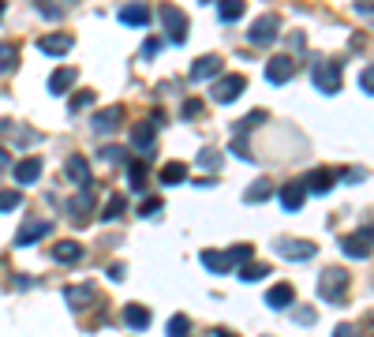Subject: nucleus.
I'll use <instances>...</instances> for the list:
<instances>
[{"label":"nucleus","mask_w":374,"mask_h":337,"mask_svg":"<svg viewBox=\"0 0 374 337\" xmlns=\"http://www.w3.org/2000/svg\"><path fill=\"white\" fill-rule=\"evenodd\" d=\"M318 285H322V289H318V296H322L326 303H345L348 300V274L340 266H329Z\"/></svg>","instance_id":"obj_1"},{"label":"nucleus","mask_w":374,"mask_h":337,"mask_svg":"<svg viewBox=\"0 0 374 337\" xmlns=\"http://www.w3.org/2000/svg\"><path fill=\"white\" fill-rule=\"evenodd\" d=\"M158 15H161V23H165V34H169V41H187V34H191V23H187V15L180 12L176 4H161L158 8Z\"/></svg>","instance_id":"obj_2"},{"label":"nucleus","mask_w":374,"mask_h":337,"mask_svg":"<svg viewBox=\"0 0 374 337\" xmlns=\"http://www.w3.org/2000/svg\"><path fill=\"white\" fill-rule=\"evenodd\" d=\"M314 86H318L322 94H337V90H340V64L318 57V60H314Z\"/></svg>","instance_id":"obj_3"},{"label":"nucleus","mask_w":374,"mask_h":337,"mask_svg":"<svg viewBox=\"0 0 374 337\" xmlns=\"http://www.w3.org/2000/svg\"><path fill=\"white\" fill-rule=\"evenodd\" d=\"M244 90H247V79H244V75H221V79L214 83L210 97H214L217 105H228V102H236Z\"/></svg>","instance_id":"obj_4"},{"label":"nucleus","mask_w":374,"mask_h":337,"mask_svg":"<svg viewBox=\"0 0 374 337\" xmlns=\"http://www.w3.org/2000/svg\"><path fill=\"white\" fill-rule=\"evenodd\" d=\"M281 34V19L277 15H262V19H255V23H251V30H247V41L251 46H270L273 38Z\"/></svg>","instance_id":"obj_5"},{"label":"nucleus","mask_w":374,"mask_h":337,"mask_svg":"<svg viewBox=\"0 0 374 337\" xmlns=\"http://www.w3.org/2000/svg\"><path fill=\"white\" fill-rule=\"evenodd\" d=\"M374 247V229H363V233H352L340 240V252H345L348 259H367Z\"/></svg>","instance_id":"obj_6"},{"label":"nucleus","mask_w":374,"mask_h":337,"mask_svg":"<svg viewBox=\"0 0 374 337\" xmlns=\"http://www.w3.org/2000/svg\"><path fill=\"white\" fill-rule=\"evenodd\" d=\"M49 229H53V221L49 217H30V221L23 225V229L15 233V247H27V244H38L41 236H49Z\"/></svg>","instance_id":"obj_7"},{"label":"nucleus","mask_w":374,"mask_h":337,"mask_svg":"<svg viewBox=\"0 0 374 337\" xmlns=\"http://www.w3.org/2000/svg\"><path fill=\"white\" fill-rule=\"evenodd\" d=\"M273 252L284 255V259H292V263H303V259H314L318 247L311 240H277V244H273Z\"/></svg>","instance_id":"obj_8"},{"label":"nucleus","mask_w":374,"mask_h":337,"mask_svg":"<svg viewBox=\"0 0 374 337\" xmlns=\"http://www.w3.org/2000/svg\"><path fill=\"white\" fill-rule=\"evenodd\" d=\"M90 191H94V184H83V191L75 195V199H68V214H71V221H75V225H83L86 217H90V210H94Z\"/></svg>","instance_id":"obj_9"},{"label":"nucleus","mask_w":374,"mask_h":337,"mask_svg":"<svg viewBox=\"0 0 374 337\" xmlns=\"http://www.w3.org/2000/svg\"><path fill=\"white\" fill-rule=\"evenodd\" d=\"M64 300H68L71 311H83L90 303H97V292H94V285H68L64 289Z\"/></svg>","instance_id":"obj_10"},{"label":"nucleus","mask_w":374,"mask_h":337,"mask_svg":"<svg viewBox=\"0 0 374 337\" xmlns=\"http://www.w3.org/2000/svg\"><path fill=\"white\" fill-rule=\"evenodd\" d=\"M217 71H221V57H217V53H206V57H199L191 64V79L195 83H210Z\"/></svg>","instance_id":"obj_11"},{"label":"nucleus","mask_w":374,"mask_h":337,"mask_svg":"<svg viewBox=\"0 0 374 337\" xmlns=\"http://www.w3.org/2000/svg\"><path fill=\"white\" fill-rule=\"evenodd\" d=\"M292 75H296V60L292 57H270V64H266V79L270 83H289L292 79Z\"/></svg>","instance_id":"obj_12"},{"label":"nucleus","mask_w":374,"mask_h":337,"mask_svg":"<svg viewBox=\"0 0 374 337\" xmlns=\"http://www.w3.org/2000/svg\"><path fill=\"white\" fill-rule=\"evenodd\" d=\"M94 132H116V128L120 124H124V109H120V105H113V109H102V113H94Z\"/></svg>","instance_id":"obj_13"},{"label":"nucleus","mask_w":374,"mask_h":337,"mask_svg":"<svg viewBox=\"0 0 374 337\" xmlns=\"http://www.w3.org/2000/svg\"><path fill=\"white\" fill-rule=\"evenodd\" d=\"M337 184V172H329V169H311L307 172V180H303V188L307 191H314V195H326L329 188Z\"/></svg>","instance_id":"obj_14"},{"label":"nucleus","mask_w":374,"mask_h":337,"mask_svg":"<svg viewBox=\"0 0 374 337\" xmlns=\"http://www.w3.org/2000/svg\"><path fill=\"white\" fill-rule=\"evenodd\" d=\"M131 146H135L139 154H150V158H153V150H158V143H153V128H150V121L135 124V132H131Z\"/></svg>","instance_id":"obj_15"},{"label":"nucleus","mask_w":374,"mask_h":337,"mask_svg":"<svg viewBox=\"0 0 374 337\" xmlns=\"http://www.w3.org/2000/svg\"><path fill=\"white\" fill-rule=\"evenodd\" d=\"M303 202H307V188H303L300 180H289L281 188V206H284V210H300Z\"/></svg>","instance_id":"obj_16"},{"label":"nucleus","mask_w":374,"mask_h":337,"mask_svg":"<svg viewBox=\"0 0 374 337\" xmlns=\"http://www.w3.org/2000/svg\"><path fill=\"white\" fill-rule=\"evenodd\" d=\"M120 319H124V326H131V330H146V326H150V308H142V303H127V308L120 311Z\"/></svg>","instance_id":"obj_17"},{"label":"nucleus","mask_w":374,"mask_h":337,"mask_svg":"<svg viewBox=\"0 0 374 337\" xmlns=\"http://www.w3.org/2000/svg\"><path fill=\"white\" fill-rule=\"evenodd\" d=\"M53 259L64 263V266H75V263L83 259V244H79V240H60L57 247H53Z\"/></svg>","instance_id":"obj_18"},{"label":"nucleus","mask_w":374,"mask_h":337,"mask_svg":"<svg viewBox=\"0 0 374 337\" xmlns=\"http://www.w3.org/2000/svg\"><path fill=\"white\" fill-rule=\"evenodd\" d=\"M38 49L49 53V57H64L71 49V34H46V38H38Z\"/></svg>","instance_id":"obj_19"},{"label":"nucleus","mask_w":374,"mask_h":337,"mask_svg":"<svg viewBox=\"0 0 374 337\" xmlns=\"http://www.w3.org/2000/svg\"><path fill=\"white\" fill-rule=\"evenodd\" d=\"M202 266L214 270V274H228V270L236 266V259L228 252H202Z\"/></svg>","instance_id":"obj_20"},{"label":"nucleus","mask_w":374,"mask_h":337,"mask_svg":"<svg viewBox=\"0 0 374 337\" xmlns=\"http://www.w3.org/2000/svg\"><path fill=\"white\" fill-rule=\"evenodd\" d=\"M0 135H15L12 139V143L15 146H30V143H34V132H30V128H23V124H15V121H0Z\"/></svg>","instance_id":"obj_21"},{"label":"nucleus","mask_w":374,"mask_h":337,"mask_svg":"<svg viewBox=\"0 0 374 337\" xmlns=\"http://www.w3.org/2000/svg\"><path fill=\"white\" fill-rule=\"evenodd\" d=\"M64 172H68V180L79 184V188H83V184H90V165H86L83 154H71V158H68V169H64Z\"/></svg>","instance_id":"obj_22"},{"label":"nucleus","mask_w":374,"mask_h":337,"mask_svg":"<svg viewBox=\"0 0 374 337\" xmlns=\"http://www.w3.org/2000/svg\"><path fill=\"white\" fill-rule=\"evenodd\" d=\"M120 19H124L127 27H146L153 19V12L146 4H127V8H120Z\"/></svg>","instance_id":"obj_23"},{"label":"nucleus","mask_w":374,"mask_h":337,"mask_svg":"<svg viewBox=\"0 0 374 337\" xmlns=\"http://www.w3.org/2000/svg\"><path fill=\"white\" fill-rule=\"evenodd\" d=\"M296 300V289L289 285V281H281V285H273L270 292H266V303H270V308H289V303Z\"/></svg>","instance_id":"obj_24"},{"label":"nucleus","mask_w":374,"mask_h":337,"mask_svg":"<svg viewBox=\"0 0 374 337\" xmlns=\"http://www.w3.org/2000/svg\"><path fill=\"white\" fill-rule=\"evenodd\" d=\"M38 177H41V161L38 158H27V161H19V165H15V180L23 184V188H27V184H38Z\"/></svg>","instance_id":"obj_25"},{"label":"nucleus","mask_w":374,"mask_h":337,"mask_svg":"<svg viewBox=\"0 0 374 337\" xmlns=\"http://www.w3.org/2000/svg\"><path fill=\"white\" fill-rule=\"evenodd\" d=\"M158 180L165 184V188H172V184H183V180H187V165H183V161H169V165H161Z\"/></svg>","instance_id":"obj_26"},{"label":"nucleus","mask_w":374,"mask_h":337,"mask_svg":"<svg viewBox=\"0 0 374 337\" xmlns=\"http://www.w3.org/2000/svg\"><path fill=\"white\" fill-rule=\"evenodd\" d=\"M71 86H75V71L71 68H60V71L49 75V94H68Z\"/></svg>","instance_id":"obj_27"},{"label":"nucleus","mask_w":374,"mask_h":337,"mask_svg":"<svg viewBox=\"0 0 374 337\" xmlns=\"http://www.w3.org/2000/svg\"><path fill=\"white\" fill-rule=\"evenodd\" d=\"M270 195H273V184H270L266 177H262V180H255V184H251V188L244 191V199H247L251 206H255V202H266Z\"/></svg>","instance_id":"obj_28"},{"label":"nucleus","mask_w":374,"mask_h":337,"mask_svg":"<svg viewBox=\"0 0 374 337\" xmlns=\"http://www.w3.org/2000/svg\"><path fill=\"white\" fill-rule=\"evenodd\" d=\"M217 15H221V23H236L244 15V0H217Z\"/></svg>","instance_id":"obj_29"},{"label":"nucleus","mask_w":374,"mask_h":337,"mask_svg":"<svg viewBox=\"0 0 374 337\" xmlns=\"http://www.w3.org/2000/svg\"><path fill=\"white\" fill-rule=\"evenodd\" d=\"M75 4H79V0H38V8H41L46 19H60V12H68Z\"/></svg>","instance_id":"obj_30"},{"label":"nucleus","mask_w":374,"mask_h":337,"mask_svg":"<svg viewBox=\"0 0 374 337\" xmlns=\"http://www.w3.org/2000/svg\"><path fill=\"white\" fill-rule=\"evenodd\" d=\"M146 177H150L146 161H135V165L127 169V188L131 191H142V188H146Z\"/></svg>","instance_id":"obj_31"},{"label":"nucleus","mask_w":374,"mask_h":337,"mask_svg":"<svg viewBox=\"0 0 374 337\" xmlns=\"http://www.w3.org/2000/svg\"><path fill=\"white\" fill-rule=\"evenodd\" d=\"M266 274H270V263H244L240 266V277L244 281H262Z\"/></svg>","instance_id":"obj_32"},{"label":"nucleus","mask_w":374,"mask_h":337,"mask_svg":"<svg viewBox=\"0 0 374 337\" xmlns=\"http://www.w3.org/2000/svg\"><path fill=\"white\" fill-rule=\"evenodd\" d=\"M124 210H127V202L120 199V195H113V199L105 202V210H102V221H116V217H124Z\"/></svg>","instance_id":"obj_33"},{"label":"nucleus","mask_w":374,"mask_h":337,"mask_svg":"<svg viewBox=\"0 0 374 337\" xmlns=\"http://www.w3.org/2000/svg\"><path fill=\"white\" fill-rule=\"evenodd\" d=\"M15 64H19V53L12 46H0V75L15 71Z\"/></svg>","instance_id":"obj_34"},{"label":"nucleus","mask_w":374,"mask_h":337,"mask_svg":"<svg viewBox=\"0 0 374 337\" xmlns=\"http://www.w3.org/2000/svg\"><path fill=\"white\" fill-rule=\"evenodd\" d=\"M180 116H183V121H199V116H202V102H199V97H187L183 109H180Z\"/></svg>","instance_id":"obj_35"},{"label":"nucleus","mask_w":374,"mask_h":337,"mask_svg":"<svg viewBox=\"0 0 374 337\" xmlns=\"http://www.w3.org/2000/svg\"><path fill=\"white\" fill-rule=\"evenodd\" d=\"M187 330H191V319H187V315H176L169 322V337H187Z\"/></svg>","instance_id":"obj_36"},{"label":"nucleus","mask_w":374,"mask_h":337,"mask_svg":"<svg viewBox=\"0 0 374 337\" xmlns=\"http://www.w3.org/2000/svg\"><path fill=\"white\" fill-rule=\"evenodd\" d=\"M19 202H23V195H19V191H0V214L15 210Z\"/></svg>","instance_id":"obj_37"},{"label":"nucleus","mask_w":374,"mask_h":337,"mask_svg":"<svg viewBox=\"0 0 374 337\" xmlns=\"http://www.w3.org/2000/svg\"><path fill=\"white\" fill-rule=\"evenodd\" d=\"M86 105H94V90H79V94H71V113H83Z\"/></svg>","instance_id":"obj_38"},{"label":"nucleus","mask_w":374,"mask_h":337,"mask_svg":"<svg viewBox=\"0 0 374 337\" xmlns=\"http://www.w3.org/2000/svg\"><path fill=\"white\" fill-rule=\"evenodd\" d=\"M199 165L217 169V165H221V154H217V150H202V154H199Z\"/></svg>","instance_id":"obj_39"},{"label":"nucleus","mask_w":374,"mask_h":337,"mask_svg":"<svg viewBox=\"0 0 374 337\" xmlns=\"http://www.w3.org/2000/svg\"><path fill=\"white\" fill-rule=\"evenodd\" d=\"M161 53V38H146L142 41V57H158Z\"/></svg>","instance_id":"obj_40"},{"label":"nucleus","mask_w":374,"mask_h":337,"mask_svg":"<svg viewBox=\"0 0 374 337\" xmlns=\"http://www.w3.org/2000/svg\"><path fill=\"white\" fill-rule=\"evenodd\" d=\"M158 210H161V199H153V195L139 206V214H142V217H150V214H158Z\"/></svg>","instance_id":"obj_41"},{"label":"nucleus","mask_w":374,"mask_h":337,"mask_svg":"<svg viewBox=\"0 0 374 337\" xmlns=\"http://www.w3.org/2000/svg\"><path fill=\"white\" fill-rule=\"evenodd\" d=\"M333 337H359V330H356L352 322H340L337 330H333Z\"/></svg>","instance_id":"obj_42"},{"label":"nucleus","mask_w":374,"mask_h":337,"mask_svg":"<svg viewBox=\"0 0 374 337\" xmlns=\"http://www.w3.org/2000/svg\"><path fill=\"white\" fill-rule=\"evenodd\" d=\"M359 86H363L367 94H374V68H367V71L359 75Z\"/></svg>","instance_id":"obj_43"},{"label":"nucleus","mask_w":374,"mask_h":337,"mask_svg":"<svg viewBox=\"0 0 374 337\" xmlns=\"http://www.w3.org/2000/svg\"><path fill=\"white\" fill-rule=\"evenodd\" d=\"M102 158H105V161H124L127 154H124V150H116V146H105V150H102Z\"/></svg>","instance_id":"obj_44"},{"label":"nucleus","mask_w":374,"mask_h":337,"mask_svg":"<svg viewBox=\"0 0 374 337\" xmlns=\"http://www.w3.org/2000/svg\"><path fill=\"white\" fill-rule=\"evenodd\" d=\"M356 330H359L363 337H374V315H367V322H363V326H356Z\"/></svg>","instance_id":"obj_45"},{"label":"nucleus","mask_w":374,"mask_h":337,"mask_svg":"<svg viewBox=\"0 0 374 337\" xmlns=\"http://www.w3.org/2000/svg\"><path fill=\"white\" fill-rule=\"evenodd\" d=\"M8 165H12V154H8V150H4V146H0V172H4Z\"/></svg>","instance_id":"obj_46"},{"label":"nucleus","mask_w":374,"mask_h":337,"mask_svg":"<svg viewBox=\"0 0 374 337\" xmlns=\"http://www.w3.org/2000/svg\"><path fill=\"white\" fill-rule=\"evenodd\" d=\"M356 12H374V0H356Z\"/></svg>","instance_id":"obj_47"},{"label":"nucleus","mask_w":374,"mask_h":337,"mask_svg":"<svg viewBox=\"0 0 374 337\" xmlns=\"http://www.w3.org/2000/svg\"><path fill=\"white\" fill-rule=\"evenodd\" d=\"M363 177H367V172H363V169H352V172H348L345 180H348V184H356V180H363Z\"/></svg>","instance_id":"obj_48"},{"label":"nucleus","mask_w":374,"mask_h":337,"mask_svg":"<svg viewBox=\"0 0 374 337\" xmlns=\"http://www.w3.org/2000/svg\"><path fill=\"white\" fill-rule=\"evenodd\" d=\"M214 337H236L233 330H225V326H214Z\"/></svg>","instance_id":"obj_49"},{"label":"nucleus","mask_w":374,"mask_h":337,"mask_svg":"<svg viewBox=\"0 0 374 337\" xmlns=\"http://www.w3.org/2000/svg\"><path fill=\"white\" fill-rule=\"evenodd\" d=\"M0 15H4V0H0Z\"/></svg>","instance_id":"obj_50"},{"label":"nucleus","mask_w":374,"mask_h":337,"mask_svg":"<svg viewBox=\"0 0 374 337\" xmlns=\"http://www.w3.org/2000/svg\"><path fill=\"white\" fill-rule=\"evenodd\" d=\"M202 4H210V0H202Z\"/></svg>","instance_id":"obj_51"}]
</instances>
